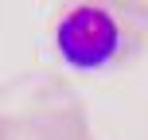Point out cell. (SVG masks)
Masks as SVG:
<instances>
[{"mask_svg": "<svg viewBox=\"0 0 148 140\" xmlns=\"http://www.w3.org/2000/svg\"><path fill=\"white\" fill-rule=\"evenodd\" d=\"M55 47L74 70H101L121 51V23L97 4H78L55 23Z\"/></svg>", "mask_w": 148, "mask_h": 140, "instance_id": "cell-1", "label": "cell"}]
</instances>
